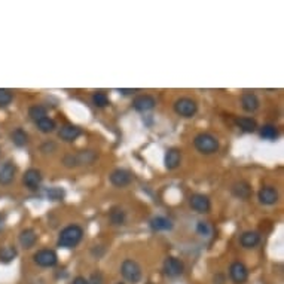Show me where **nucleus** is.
<instances>
[{
    "instance_id": "obj_1",
    "label": "nucleus",
    "mask_w": 284,
    "mask_h": 284,
    "mask_svg": "<svg viewBox=\"0 0 284 284\" xmlns=\"http://www.w3.org/2000/svg\"><path fill=\"white\" fill-rule=\"evenodd\" d=\"M84 238V229L79 225H68L61 229L58 235L57 246L62 248H74Z\"/></svg>"
},
{
    "instance_id": "obj_2",
    "label": "nucleus",
    "mask_w": 284,
    "mask_h": 284,
    "mask_svg": "<svg viewBox=\"0 0 284 284\" xmlns=\"http://www.w3.org/2000/svg\"><path fill=\"white\" fill-rule=\"evenodd\" d=\"M194 146L202 155H213L219 150L220 143L216 136L210 132H200L194 138Z\"/></svg>"
},
{
    "instance_id": "obj_3",
    "label": "nucleus",
    "mask_w": 284,
    "mask_h": 284,
    "mask_svg": "<svg viewBox=\"0 0 284 284\" xmlns=\"http://www.w3.org/2000/svg\"><path fill=\"white\" fill-rule=\"evenodd\" d=\"M120 274L128 283H138L142 280V266L134 259H125L120 265Z\"/></svg>"
},
{
    "instance_id": "obj_4",
    "label": "nucleus",
    "mask_w": 284,
    "mask_h": 284,
    "mask_svg": "<svg viewBox=\"0 0 284 284\" xmlns=\"http://www.w3.org/2000/svg\"><path fill=\"white\" fill-rule=\"evenodd\" d=\"M172 109L182 118H192L198 112V103L189 97H180L174 102Z\"/></svg>"
},
{
    "instance_id": "obj_5",
    "label": "nucleus",
    "mask_w": 284,
    "mask_h": 284,
    "mask_svg": "<svg viewBox=\"0 0 284 284\" xmlns=\"http://www.w3.org/2000/svg\"><path fill=\"white\" fill-rule=\"evenodd\" d=\"M33 260L40 268H52L58 264V254L51 248H42L33 254Z\"/></svg>"
},
{
    "instance_id": "obj_6",
    "label": "nucleus",
    "mask_w": 284,
    "mask_h": 284,
    "mask_svg": "<svg viewBox=\"0 0 284 284\" xmlns=\"http://www.w3.org/2000/svg\"><path fill=\"white\" fill-rule=\"evenodd\" d=\"M162 271H164V276L168 277V278H177L180 277L183 272H184V264L183 260H180L178 258H174L170 256L164 260V265H162Z\"/></svg>"
},
{
    "instance_id": "obj_7",
    "label": "nucleus",
    "mask_w": 284,
    "mask_h": 284,
    "mask_svg": "<svg viewBox=\"0 0 284 284\" xmlns=\"http://www.w3.org/2000/svg\"><path fill=\"white\" fill-rule=\"evenodd\" d=\"M189 206L194 212L206 214L212 210V201L204 194H192L189 196Z\"/></svg>"
},
{
    "instance_id": "obj_8",
    "label": "nucleus",
    "mask_w": 284,
    "mask_h": 284,
    "mask_svg": "<svg viewBox=\"0 0 284 284\" xmlns=\"http://www.w3.org/2000/svg\"><path fill=\"white\" fill-rule=\"evenodd\" d=\"M278 190L276 186H271V184H266V186H262L258 192V200L260 204L264 206H274L278 202Z\"/></svg>"
},
{
    "instance_id": "obj_9",
    "label": "nucleus",
    "mask_w": 284,
    "mask_h": 284,
    "mask_svg": "<svg viewBox=\"0 0 284 284\" xmlns=\"http://www.w3.org/2000/svg\"><path fill=\"white\" fill-rule=\"evenodd\" d=\"M229 277H230V280L235 284L246 283L247 278H248V270H247V266L242 262L235 260L229 266Z\"/></svg>"
},
{
    "instance_id": "obj_10",
    "label": "nucleus",
    "mask_w": 284,
    "mask_h": 284,
    "mask_svg": "<svg viewBox=\"0 0 284 284\" xmlns=\"http://www.w3.org/2000/svg\"><path fill=\"white\" fill-rule=\"evenodd\" d=\"M155 106H156V100L149 94H140L132 100V109L140 114L150 112L155 109Z\"/></svg>"
},
{
    "instance_id": "obj_11",
    "label": "nucleus",
    "mask_w": 284,
    "mask_h": 284,
    "mask_svg": "<svg viewBox=\"0 0 284 284\" xmlns=\"http://www.w3.org/2000/svg\"><path fill=\"white\" fill-rule=\"evenodd\" d=\"M16 176V166L10 160H4L0 162V184L8 186L15 180Z\"/></svg>"
},
{
    "instance_id": "obj_12",
    "label": "nucleus",
    "mask_w": 284,
    "mask_h": 284,
    "mask_svg": "<svg viewBox=\"0 0 284 284\" xmlns=\"http://www.w3.org/2000/svg\"><path fill=\"white\" fill-rule=\"evenodd\" d=\"M42 180H44V176H42L40 170H38V168H28L22 176V183L30 190L39 189L40 184H42Z\"/></svg>"
},
{
    "instance_id": "obj_13",
    "label": "nucleus",
    "mask_w": 284,
    "mask_h": 284,
    "mask_svg": "<svg viewBox=\"0 0 284 284\" xmlns=\"http://www.w3.org/2000/svg\"><path fill=\"white\" fill-rule=\"evenodd\" d=\"M110 183L116 186V188H125L128 184H131L132 182V174L131 171L125 170V168H116L110 172L109 176Z\"/></svg>"
},
{
    "instance_id": "obj_14",
    "label": "nucleus",
    "mask_w": 284,
    "mask_h": 284,
    "mask_svg": "<svg viewBox=\"0 0 284 284\" xmlns=\"http://www.w3.org/2000/svg\"><path fill=\"white\" fill-rule=\"evenodd\" d=\"M80 136H82V130L76 125H72V124L62 125L58 130V138L66 142V143H72V142L78 140Z\"/></svg>"
},
{
    "instance_id": "obj_15",
    "label": "nucleus",
    "mask_w": 284,
    "mask_h": 284,
    "mask_svg": "<svg viewBox=\"0 0 284 284\" xmlns=\"http://www.w3.org/2000/svg\"><path fill=\"white\" fill-rule=\"evenodd\" d=\"M240 102H241V108L246 110V112H256L260 106V102H259V97L252 92V91H244L240 97Z\"/></svg>"
},
{
    "instance_id": "obj_16",
    "label": "nucleus",
    "mask_w": 284,
    "mask_h": 284,
    "mask_svg": "<svg viewBox=\"0 0 284 284\" xmlns=\"http://www.w3.org/2000/svg\"><path fill=\"white\" fill-rule=\"evenodd\" d=\"M182 164V150L177 148H170L164 155V166L167 170H176Z\"/></svg>"
},
{
    "instance_id": "obj_17",
    "label": "nucleus",
    "mask_w": 284,
    "mask_h": 284,
    "mask_svg": "<svg viewBox=\"0 0 284 284\" xmlns=\"http://www.w3.org/2000/svg\"><path fill=\"white\" fill-rule=\"evenodd\" d=\"M18 241H20L21 247H24L27 250L33 248L36 246V242H38V234H36V230L33 228H26V229H22L20 232Z\"/></svg>"
},
{
    "instance_id": "obj_18",
    "label": "nucleus",
    "mask_w": 284,
    "mask_h": 284,
    "mask_svg": "<svg viewBox=\"0 0 284 284\" xmlns=\"http://www.w3.org/2000/svg\"><path fill=\"white\" fill-rule=\"evenodd\" d=\"M260 242V234L258 230H246L240 236V244L244 248H253Z\"/></svg>"
},
{
    "instance_id": "obj_19",
    "label": "nucleus",
    "mask_w": 284,
    "mask_h": 284,
    "mask_svg": "<svg viewBox=\"0 0 284 284\" xmlns=\"http://www.w3.org/2000/svg\"><path fill=\"white\" fill-rule=\"evenodd\" d=\"M230 190H232V195L240 198V200H248L250 195H252V186L244 180H240V182L234 183Z\"/></svg>"
},
{
    "instance_id": "obj_20",
    "label": "nucleus",
    "mask_w": 284,
    "mask_h": 284,
    "mask_svg": "<svg viewBox=\"0 0 284 284\" xmlns=\"http://www.w3.org/2000/svg\"><path fill=\"white\" fill-rule=\"evenodd\" d=\"M149 226L155 232H161V230H171L174 228V224H172L171 219L166 218V216H156V218L150 219Z\"/></svg>"
},
{
    "instance_id": "obj_21",
    "label": "nucleus",
    "mask_w": 284,
    "mask_h": 284,
    "mask_svg": "<svg viewBox=\"0 0 284 284\" xmlns=\"http://www.w3.org/2000/svg\"><path fill=\"white\" fill-rule=\"evenodd\" d=\"M236 126H240L244 132H254L258 130V122L256 119L250 118V116H240L235 119Z\"/></svg>"
},
{
    "instance_id": "obj_22",
    "label": "nucleus",
    "mask_w": 284,
    "mask_h": 284,
    "mask_svg": "<svg viewBox=\"0 0 284 284\" xmlns=\"http://www.w3.org/2000/svg\"><path fill=\"white\" fill-rule=\"evenodd\" d=\"M259 134H260V137H262L264 140L274 142V140L278 138L280 131H278V128H277L276 125H272V124H265V125H262V126L259 128Z\"/></svg>"
},
{
    "instance_id": "obj_23",
    "label": "nucleus",
    "mask_w": 284,
    "mask_h": 284,
    "mask_svg": "<svg viewBox=\"0 0 284 284\" xmlns=\"http://www.w3.org/2000/svg\"><path fill=\"white\" fill-rule=\"evenodd\" d=\"M109 220L114 226H122L126 220V213L120 207H112L109 212Z\"/></svg>"
},
{
    "instance_id": "obj_24",
    "label": "nucleus",
    "mask_w": 284,
    "mask_h": 284,
    "mask_svg": "<svg viewBox=\"0 0 284 284\" xmlns=\"http://www.w3.org/2000/svg\"><path fill=\"white\" fill-rule=\"evenodd\" d=\"M10 142L16 146V148H24L28 143V134L22 130V128H15L10 132Z\"/></svg>"
},
{
    "instance_id": "obj_25",
    "label": "nucleus",
    "mask_w": 284,
    "mask_h": 284,
    "mask_svg": "<svg viewBox=\"0 0 284 284\" xmlns=\"http://www.w3.org/2000/svg\"><path fill=\"white\" fill-rule=\"evenodd\" d=\"M18 254V250L15 246H3L0 247V264H10Z\"/></svg>"
},
{
    "instance_id": "obj_26",
    "label": "nucleus",
    "mask_w": 284,
    "mask_h": 284,
    "mask_svg": "<svg viewBox=\"0 0 284 284\" xmlns=\"http://www.w3.org/2000/svg\"><path fill=\"white\" fill-rule=\"evenodd\" d=\"M36 126H38V130H39L40 132H44V134H50V132H54V131H56V128H57V122H56L52 118L46 116V118L38 120V122H36Z\"/></svg>"
},
{
    "instance_id": "obj_27",
    "label": "nucleus",
    "mask_w": 284,
    "mask_h": 284,
    "mask_svg": "<svg viewBox=\"0 0 284 284\" xmlns=\"http://www.w3.org/2000/svg\"><path fill=\"white\" fill-rule=\"evenodd\" d=\"M48 116V110H46V108L45 106H40V104H33L30 109H28V118L36 124L38 120H40V119H44V118H46Z\"/></svg>"
},
{
    "instance_id": "obj_28",
    "label": "nucleus",
    "mask_w": 284,
    "mask_h": 284,
    "mask_svg": "<svg viewBox=\"0 0 284 284\" xmlns=\"http://www.w3.org/2000/svg\"><path fill=\"white\" fill-rule=\"evenodd\" d=\"M91 102H92V104H94L96 108H98V109H103V108L109 106V97H108V94L103 92V91H96V92L92 94V97H91Z\"/></svg>"
},
{
    "instance_id": "obj_29",
    "label": "nucleus",
    "mask_w": 284,
    "mask_h": 284,
    "mask_svg": "<svg viewBox=\"0 0 284 284\" xmlns=\"http://www.w3.org/2000/svg\"><path fill=\"white\" fill-rule=\"evenodd\" d=\"M45 195L50 201H62L66 196V192H64V189H61L58 186H52V188L46 189Z\"/></svg>"
},
{
    "instance_id": "obj_30",
    "label": "nucleus",
    "mask_w": 284,
    "mask_h": 284,
    "mask_svg": "<svg viewBox=\"0 0 284 284\" xmlns=\"http://www.w3.org/2000/svg\"><path fill=\"white\" fill-rule=\"evenodd\" d=\"M196 234L202 238H210L213 235V226L208 224V222H204V220H200L196 224Z\"/></svg>"
},
{
    "instance_id": "obj_31",
    "label": "nucleus",
    "mask_w": 284,
    "mask_h": 284,
    "mask_svg": "<svg viewBox=\"0 0 284 284\" xmlns=\"http://www.w3.org/2000/svg\"><path fill=\"white\" fill-rule=\"evenodd\" d=\"M14 100V92L6 88H0V108H8Z\"/></svg>"
},
{
    "instance_id": "obj_32",
    "label": "nucleus",
    "mask_w": 284,
    "mask_h": 284,
    "mask_svg": "<svg viewBox=\"0 0 284 284\" xmlns=\"http://www.w3.org/2000/svg\"><path fill=\"white\" fill-rule=\"evenodd\" d=\"M62 164H64V167H67V168H76V167H79V161H78L76 154H67V155L62 158Z\"/></svg>"
},
{
    "instance_id": "obj_33",
    "label": "nucleus",
    "mask_w": 284,
    "mask_h": 284,
    "mask_svg": "<svg viewBox=\"0 0 284 284\" xmlns=\"http://www.w3.org/2000/svg\"><path fill=\"white\" fill-rule=\"evenodd\" d=\"M88 282H90V284H103V276L100 272H96V274L91 276V278Z\"/></svg>"
},
{
    "instance_id": "obj_34",
    "label": "nucleus",
    "mask_w": 284,
    "mask_h": 284,
    "mask_svg": "<svg viewBox=\"0 0 284 284\" xmlns=\"http://www.w3.org/2000/svg\"><path fill=\"white\" fill-rule=\"evenodd\" d=\"M73 284H90V282H88L85 277H80V276H79V277H76V278L73 280Z\"/></svg>"
},
{
    "instance_id": "obj_35",
    "label": "nucleus",
    "mask_w": 284,
    "mask_h": 284,
    "mask_svg": "<svg viewBox=\"0 0 284 284\" xmlns=\"http://www.w3.org/2000/svg\"><path fill=\"white\" fill-rule=\"evenodd\" d=\"M4 222H6V218H4L3 213H0V232L4 229Z\"/></svg>"
},
{
    "instance_id": "obj_36",
    "label": "nucleus",
    "mask_w": 284,
    "mask_h": 284,
    "mask_svg": "<svg viewBox=\"0 0 284 284\" xmlns=\"http://www.w3.org/2000/svg\"><path fill=\"white\" fill-rule=\"evenodd\" d=\"M119 92L124 94V96H130V94H134L136 90H119Z\"/></svg>"
},
{
    "instance_id": "obj_37",
    "label": "nucleus",
    "mask_w": 284,
    "mask_h": 284,
    "mask_svg": "<svg viewBox=\"0 0 284 284\" xmlns=\"http://www.w3.org/2000/svg\"><path fill=\"white\" fill-rule=\"evenodd\" d=\"M118 284H124V283H118Z\"/></svg>"
},
{
    "instance_id": "obj_38",
    "label": "nucleus",
    "mask_w": 284,
    "mask_h": 284,
    "mask_svg": "<svg viewBox=\"0 0 284 284\" xmlns=\"http://www.w3.org/2000/svg\"><path fill=\"white\" fill-rule=\"evenodd\" d=\"M148 284H152V283H148Z\"/></svg>"
}]
</instances>
